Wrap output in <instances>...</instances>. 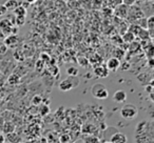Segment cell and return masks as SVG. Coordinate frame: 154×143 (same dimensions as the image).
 Wrapping results in <instances>:
<instances>
[{
    "label": "cell",
    "instance_id": "5b68a950",
    "mask_svg": "<svg viewBox=\"0 0 154 143\" xmlns=\"http://www.w3.org/2000/svg\"><path fill=\"white\" fill-rule=\"evenodd\" d=\"M120 63H122L120 60H118L117 58H115V57H112L107 61L106 68H107L109 72L110 70H111V72H116V70L120 67Z\"/></svg>",
    "mask_w": 154,
    "mask_h": 143
},
{
    "label": "cell",
    "instance_id": "8992f818",
    "mask_svg": "<svg viewBox=\"0 0 154 143\" xmlns=\"http://www.w3.org/2000/svg\"><path fill=\"white\" fill-rule=\"evenodd\" d=\"M3 43L7 45L8 49L9 47H16L19 43V38H18L17 35H10L5 39Z\"/></svg>",
    "mask_w": 154,
    "mask_h": 143
},
{
    "label": "cell",
    "instance_id": "30bf717a",
    "mask_svg": "<svg viewBox=\"0 0 154 143\" xmlns=\"http://www.w3.org/2000/svg\"><path fill=\"white\" fill-rule=\"evenodd\" d=\"M3 5L7 7L8 11H14L18 5H20V1H16V0H9V1H5V3Z\"/></svg>",
    "mask_w": 154,
    "mask_h": 143
},
{
    "label": "cell",
    "instance_id": "e0dca14e",
    "mask_svg": "<svg viewBox=\"0 0 154 143\" xmlns=\"http://www.w3.org/2000/svg\"><path fill=\"white\" fill-rule=\"evenodd\" d=\"M8 51L7 45L5 44L3 42H0V55H5Z\"/></svg>",
    "mask_w": 154,
    "mask_h": 143
},
{
    "label": "cell",
    "instance_id": "8fae6325",
    "mask_svg": "<svg viewBox=\"0 0 154 143\" xmlns=\"http://www.w3.org/2000/svg\"><path fill=\"white\" fill-rule=\"evenodd\" d=\"M78 74H79V70H78V68L74 67V66H71V67L66 68V75H68L69 77L76 78L77 76H78Z\"/></svg>",
    "mask_w": 154,
    "mask_h": 143
},
{
    "label": "cell",
    "instance_id": "7a4b0ae2",
    "mask_svg": "<svg viewBox=\"0 0 154 143\" xmlns=\"http://www.w3.org/2000/svg\"><path fill=\"white\" fill-rule=\"evenodd\" d=\"M91 94L94 98L99 99V100H103V99H107L109 97L108 88L103 83H95L91 88Z\"/></svg>",
    "mask_w": 154,
    "mask_h": 143
},
{
    "label": "cell",
    "instance_id": "2e32d148",
    "mask_svg": "<svg viewBox=\"0 0 154 143\" xmlns=\"http://www.w3.org/2000/svg\"><path fill=\"white\" fill-rule=\"evenodd\" d=\"M41 102H42V97H41L40 95H36V96L33 97L32 103H33L34 105H39Z\"/></svg>",
    "mask_w": 154,
    "mask_h": 143
},
{
    "label": "cell",
    "instance_id": "277c9868",
    "mask_svg": "<svg viewBox=\"0 0 154 143\" xmlns=\"http://www.w3.org/2000/svg\"><path fill=\"white\" fill-rule=\"evenodd\" d=\"M79 84V80L75 77H68L66 79L62 80L59 83V90L61 92H69V91L73 90Z\"/></svg>",
    "mask_w": 154,
    "mask_h": 143
},
{
    "label": "cell",
    "instance_id": "cb8c5ba5",
    "mask_svg": "<svg viewBox=\"0 0 154 143\" xmlns=\"http://www.w3.org/2000/svg\"><path fill=\"white\" fill-rule=\"evenodd\" d=\"M2 73H1V70H0V79H1V78H2Z\"/></svg>",
    "mask_w": 154,
    "mask_h": 143
},
{
    "label": "cell",
    "instance_id": "7402d4cb",
    "mask_svg": "<svg viewBox=\"0 0 154 143\" xmlns=\"http://www.w3.org/2000/svg\"><path fill=\"white\" fill-rule=\"evenodd\" d=\"M8 13V10L7 7H5L3 4H0V16H3Z\"/></svg>",
    "mask_w": 154,
    "mask_h": 143
},
{
    "label": "cell",
    "instance_id": "9a60e30c",
    "mask_svg": "<svg viewBox=\"0 0 154 143\" xmlns=\"http://www.w3.org/2000/svg\"><path fill=\"white\" fill-rule=\"evenodd\" d=\"M15 19V23L17 24L18 26H22L24 23H26V16H16Z\"/></svg>",
    "mask_w": 154,
    "mask_h": 143
},
{
    "label": "cell",
    "instance_id": "44dd1931",
    "mask_svg": "<svg viewBox=\"0 0 154 143\" xmlns=\"http://www.w3.org/2000/svg\"><path fill=\"white\" fill-rule=\"evenodd\" d=\"M79 60H80V61H78V62H79V64L82 66H86V65H88V64H89V60L87 59V58L82 57V58H79Z\"/></svg>",
    "mask_w": 154,
    "mask_h": 143
},
{
    "label": "cell",
    "instance_id": "ffe728a7",
    "mask_svg": "<svg viewBox=\"0 0 154 143\" xmlns=\"http://www.w3.org/2000/svg\"><path fill=\"white\" fill-rule=\"evenodd\" d=\"M40 111H41V115H47V114L50 112V109H49L48 105H42L41 109H40Z\"/></svg>",
    "mask_w": 154,
    "mask_h": 143
},
{
    "label": "cell",
    "instance_id": "6da1fadb",
    "mask_svg": "<svg viewBox=\"0 0 154 143\" xmlns=\"http://www.w3.org/2000/svg\"><path fill=\"white\" fill-rule=\"evenodd\" d=\"M138 115V109L135 105L131 103H127L120 109V116L125 120H133Z\"/></svg>",
    "mask_w": 154,
    "mask_h": 143
},
{
    "label": "cell",
    "instance_id": "484cf974",
    "mask_svg": "<svg viewBox=\"0 0 154 143\" xmlns=\"http://www.w3.org/2000/svg\"><path fill=\"white\" fill-rule=\"evenodd\" d=\"M18 143H22V142H18Z\"/></svg>",
    "mask_w": 154,
    "mask_h": 143
},
{
    "label": "cell",
    "instance_id": "4fadbf2b",
    "mask_svg": "<svg viewBox=\"0 0 154 143\" xmlns=\"http://www.w3.org/2000/svg\"><path fill=\"white\" fill-rule=\"evenodd\" d=\"M13 12L15 14V16H26V10L23 9L21 5H18Z\"/></svg>",
    "mask_w": 154,
    "mask_h": 143
},
{
    "label": "cell",
    "instance_id": "52a82bcc",
    "mask_svg": "<svg viewBox=\"0 0 154 143\" xmlns=\"http://www.w3.org/2000/svg\"><path fill=\"white\" fill-rule=\"evenodd\" d=\"M110 142L111 143H127L128 142V138L125 134L122 133H115L114 135L111 136V139H110Z\"/></svg>",
    "mask_w": 154,
    "mask_h": 143
},
{
    "label": "cell",
    "instance_id": "5bb4252c",
    "mask_svg": "<svg viewBox=\"0 0 154 143\" xmlns=\"http://www.w3.org/2000/svg\"><path fill=\"white\" fill-rule=\"evenodd\" d=\"M8 81H9L10 84H17V83H19V81H20L19 76L13 74V75H11L9 77V80H8Z\"/></svg>",
    "mask_w": 154,
    "mask_h": 143
},
{
    "label": "cell",
    "instance_id": "603a6c76",
    "mask_svg": "<svg viewBox=\"0 0 154 143\" xmlns=\"http://www.w3.org/2000/svg\"><path fill=\"white\" fill-rule=\"evenodd\" d=\"M5 136H3L2 134H0V143H3L5 142Z\"/></svg>",
    "mask_w": 154,
    "mask_h": 143
},
{
    "label": "cell",
    "instance_id": "3957f363",
    "mask_svg": "<svg viewBox=\"0 0 154 143\" xmlns=\"http://www.w3.org/2000/svg\"><path fill=\"white\" fill-rule=\"evenodd\" d=\"M0 30L5 36H10V35H16L17 34V28L13 25L11 20L5 18V19L0 20Z\"/></svg>",
    "mask_w": 154,
    "mask_h": 143
},
{
    "label": "cell",
    "instance_id": "9c48e42d",
    "mask_svg": "<svg viewBox=\"0 0 154 143\" xmlns=\"http://www.w3.org/2000/svg\"><path fill=\"white\" fill-rule=\"evenodd\" d=\"M94 74L97 78H106L109 75V70L103 65H97L94 68Z\"/></svg>",
    "mask_w": 154,
    "mask_h": 143
},
{
    "label": "cell",
    "instance_id": "d4e9b609",
    "mask_svg": "<svg viewBox=\"0 0 154 143\" xmlns=\"http://www.w3.org/2000/svg\"><path fill=\"white\" fill-rule=\"evenodd\" d=\"M103 143H111V142H110V141H107V142H103Z\"/></svg>",
    "mask_w": 154,
    "mask_h": 143
},
{
    "label": "cell",
    "instance_id": "7c38bea8",
    "mask_svg": "<svg viewBox=\"0 0 154 143\" xmlns=\"http://www.w3.org/2000/svg\"><path fill=\"white\" fill-rule=\"evenodd\" d=\"M122 39H124L125 42L131 43V42H132V41L135 39V35L133 34L132 32H130V31H129V32H127L126 34H125L124 36H122Z\"/></svg>",
    "mask_w": 154,
    "mask_h": 143
},
{
    "label": "cell",
    "instance_id": "d6986e66",
    "mask_svg": "<svg viewBox=\"0 0 154 143\" xmlns=\"http://www.w3.org/2000/svg\"><path fill=\"white\" fill-rule=\"evenodd\" d=\"M70 141V136L69 135H62L60 137V142L61 143H68Z\"/></svg>",
    "mask_w": 154,
    "mask_h": 143
},
{
    "label": "cell",
    "instance_id": "ba28073f",
    "mask_svg": "<svg viewBox=\"0 0 154 143\" xmlns=\"http://www.w3.org/2000/svg\"><path fill=\"white\" fill-rule=\"evenodd\" d=\"M127 97H128V95H127V93L124 90H118L114 93L113 101L116 103H122L127 100Z\"/></svg>",
    "mask_w": 154,
    "mask_h": 143
},
{
    "label": "cell",
    "instance_id": "ac0fdd59",
    "mask_svg": "<svg viewBox=\"0 0 154 143\" xmlns=\"http://www.w3.org/2000/svg\"><path fill=\"white\" fill-rule=\"evenodd\" d=\"M85 143H99V142H98V139L91 136V137H88V138L86 139Z\"/></svg>",
    "mask_w": 154,
    "mask_h": 143
}]
</instances>
